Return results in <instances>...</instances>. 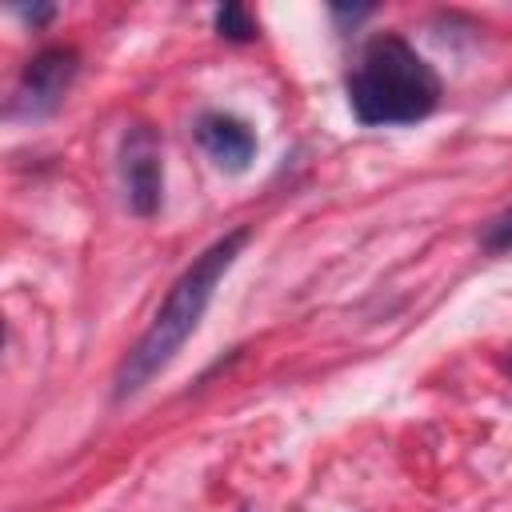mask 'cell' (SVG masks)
Segmentation results:
<instances>
[{"label": "cell", "mask_w": 512, "mask_h": 512, "mask_svg": "<svg viewBox=\"0 0 512 512\" xmlns=\"http://www.w3.org/2000/svg\"><path fill=\"white\" fill-rule=\"evenodd\" d=\"M196 144L224 172H244L252 164V156H256V132H252V124L240 120V116H228V112H204L196 120Z\"/></svg>", "instance_id": "obj_5"}, {"label": "cell", "mask_w": 512, "mask_h": 512, "mask_svg": "<svg viewBox=\"0 0 512 512\" xmlns=\"http://www.w3.org/2000/svg\"><path fill=\"white\" fill-rule=\"evenodd\" d=\"M332 12H336V16H344V20H360V16H368L372 8H368V4H364V8H344V4H332Z\"/></svg>", "instance_id": "obj_9"}, {"label": "cell", "mask_w": 512, "mask_h": 512, "mask_svg": "<svg viewBox=\"0 0 512 512\" xmlns=\"http://www.w3.org/2000/svg\"><path fill=\"white\" fill-rule=\"evenodd\" d=\"M348 104L368 128L416 124L436 112L440 76L404 36L380 32L364 44L356 68L348 72Z\"/></svg>", "instance_id": "obj_2"}, {"label": "cell", "mask_w": 512, "mask_h": 512, "mask_svg": "<svg viewBox=\"0 0 512 512\" xmlns=\"http://www.w3.org/2000/svg\"><path fill=\"white\" fill-rule=\"evenodd\" d=\"M216 32H220L224 40H232V44L256 40V24H252V16H248L240 4H220V8H216Z\"/></svg>", "instance_id": "obj_6"}, {"label": "cell", "mask_w": 512, "mask_h": 512, "mask_svg": "<svg viewBox=\"0 0 512 512\" xmlns=\"http://www.w3.org/2000/svg\"><path fill=\"white\" fill-rule=\"evenodd\" d=\"M80 72V52L76 48H64V44H52V48H40L24 72H20V84H16V96H12V116H52L64 100V92L72 88Z\"/></svg>", "instance_id": "obj_3"}, {"label": "cell", "mask_w": 512, "mask_h": 512, "mask_svg": "<svg viewBox=\"0 0 512 512\" xmlns=\"http://www.w3.org/2000/svg\"><path fill=\"white\" fill-rule=\"evenodd\" d=\"M508 372H512V364H508Z\"/></svg>", "instance_id": "obj_10"}, {"label": "cell", "mask_w": 512, "mask_h": 512, "mask_svg": "<svg viewBox=\"0 0 512 512\" xmlns=\"http://www.w3.org/2000/svg\"><path fill=\"white\" fill-rule=\"evenodd\" d=\"M480 248L484 252H512V208H504L500 216H492L480 228Z\"/></svg>", "instance_id": "obj_7"}, {"label": "cell", "mask_w": 512, "mask_h": 512, "mask_svg": "<svg viewBox=\"0 0 512 512\" xmlns=\"http://www.w3.org/2000/svg\"><path fill=\"white\" fill-rule=\"evenodd\" d=\"M120 180L128 208L136 216H156L164 196V164H160V136L148 124H132L120 140Z\"/></svg>", "instance_id": "obj_4"}, {"label": "cell", "mask_w": 512, "mask_h": 512, "mask_svg": "<svg viewBox=\"0 0 512 512\" xmlns=\"http://www.w3.org/2000/svg\"><path fill=\"white\" fill-rule=\"evenodd\" d=\"M248 236H252L248 228H232L228 236H220L216 244H208V248L176 276V284L168 288V296H164V304L156 308L152 324L144 328V336L128 348V356H124L120 368H116V388H112L116 400H132L156 372H164V368L176 360V352L184 348V340L200 328V320H204V312H208V304H212L216 284L224 280V272L232 268V260H236L240 248L248 244Z\"/></svg>", "instance_id": "obj_1"}, {"label": "cell", "mask_w": 512, "mask_h": 512, "mask_svg": "<svg viewBox=\"0 0 512 512\" xmlns=\"http://www.w3.org/2000/svg\"><path fill=\"white\" fill-rule=\"evenodd\" d=\"M20 16H24V20H32V24H44V20H52V16H56V8H52V4H40V8H20Z\"/></svg>", "instance_id": "obj_8"}]
</instances>
